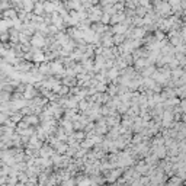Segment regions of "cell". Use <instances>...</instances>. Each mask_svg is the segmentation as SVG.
<instances>
[{
    "label": "cell",
    "mask_w": 186,
    "mask_h": 186,
    "mask_svg": "<svg viewBox=\"0 0 186 186\" xmlns=\"http://www.w3.org/2000/svg\"><path fill=\"white\" fill-rule=\"evenodd\" d=\"M13 16H15V10H6L5 18H7V19H10V18H13Z\"/></svg>",
    "instance_id": "6da1fadb"
}]
</instances>
